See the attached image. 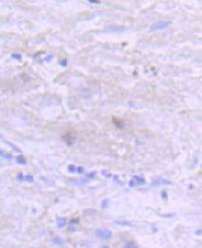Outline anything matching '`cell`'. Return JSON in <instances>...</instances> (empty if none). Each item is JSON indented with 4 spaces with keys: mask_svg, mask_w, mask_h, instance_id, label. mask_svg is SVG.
<instances>
[{
    "mask_svg": "<svg viewBox=\"0 0 202 248\" xmlns=\"http://www.w3.org/2000/svg\"><path fill=\"white\" fill-rule=\"evenodd\" d=\"M66 224V219L65 218H62V219H60V220H58V226L59 227H63L64 225Z\"/></svg>",
    "mask_w": 202,
    "mask_h": 248,
    "instance_id": "obj_7",
    "label": "cell"
},
{
    "mask_svg": "<svg viewBox=\"0 0 202 248\" xmlns=\"http://www.w3.org/2000/svg\"><path fill=\"white\" fill-rule=\"evenodd\" d=\"M146 184V180L142 177H139V176H135L129 182V186H139V185H145Z\"/></svg>",
    "mask_w": 202,
    "mask_h": 248,
    "instance_id": "obj_3",
    "label": "cell"
},
{
    "mask_svg": "<svg viewBox=\"0 0 202 248\" xmlns=\"http://www.w3.org/2000/svg\"><path fill=\"white\" fill-rule=\"evenodd\" d=\"M89 2H90V3H92V4H95V3H99L98 1H94V0H93V1H89Z\"/></svg>",
    "mask_w": 202,
    "mask_h": 248,
    "instance_id": "obj_16",
    "label": "cell"
},
{
    "mask_svg": "<svg viewBox=\"0 0 202 248\" xmlns=\"http://www.w3.org/2000/svg\"><path fill=\"white\" fill-rule=\"evenodd\" d=\"M170 24H171V21H166V20L157 21V22H154L149 27V31L153 32V31H157V30H162L164 28H167Z\"/></svg>",
    "mask_w": 202,
    "mask_h": 248,
    "instance_id": "obj_1",
    "label": "cell"
},
{
    "mask_svg": "<svg viewBox=\"0 0 202 248\" xmlns=\"http://www.w3.org/2000/svg\"><path fill=\"white\" fill-rule=\"evenodd\" d=\"M17 162H19V164H26V158H23V156H17Z\"/></svg>",
    "mask_w": 202,
    "mask_h": 248,
    "instance_id": "obj_8",
    "label": "cell"
},
{
    "mask_svg": "<svg viewBox=\"0 0 202 248\" xmlns=\"http://www.w3.org/2000/svg\"><path fill=\"white\" fill-rule=\"evenodd\" d=\"M124 248H135V246L134 243H128Z\"/></svg>",
    "mask_w": 202,
    "mask_h": 248,
    "instance_id": "obj_13",
    "label": "cell"
},
{
    "mask_svg": "<svg viewBox=\"0 0 202 248\" xmlns=\"http://www.w3.org/2000/svg\"><path fill=\"white\" fill-rule=\"evenodd\" d=\"M53 58H54V56H53V55H49V56L45 57V59H44V61H45L46 63H50V62H51V61L53 60Z\"/></svg>",
    "mask_w": 202,
    "mask_h": 248,
    "instance_id": "obj_10",
    "label": "cell"
},
{
    "mask_svg": "<svg viewBox=\"0 0 202 248\" xmlns=\"http://www.w3.org/2000/svg\"><path fill=\"white\" fill-rule=\"evenodd\" d=\"M103 248H108V247H106V246H104V247H103Z\"/></svg>",
    "mask_w": 202,
    "mask_h": 248,
    "instance_id": "obj_17",
    "label": "cell"
},
{
    "mask_svg": "<svg viewBox=\"0 0 202 248\" xmlns=\"http://www.w3.org/2000/svg\"><path fill=\"white\" fill-rule=\"evenodd\" d=\"M107 203H108V201H107V200H104L103 203H102V207H103V208H106V207H107Z\"/></svg>",
    "mask_w": 202,
    "mask_h": 248,
    "instance_id": "obj_14",
    "label": "cell"
},
{
    "mask_svg": "<svg viewBox=\"0 0 202 248\" xmlns=\"http://www.w3.org/2000/svg\"><path fill=\"white\" fill-rule=\"evenodd\" d=\"M154 184H156V185H165V184H170V182L166 181V180H164V179H162V178H159L156 182H154Z\"/></svg>",
    "mask_w": 202,
    "mask_h": 248,
    "instance_id": "obj_6",
    "label": "cell"
},
{
    "mask_svg": "<svg viewBox=\"0 0 202 248\" xmlns=\"http://www.w3.org/2000/svg\"><path fill=\"white\" fill-rule=\"evenodd\" d=\"M77 138V135L75 133H73V132H69V133H66L63 135V140L66 142V144L68 145H72L74 142H75V140Z\"/></svg>",
    "mask_w": 202,
    "mask_h": 248,
    "instance_id": "obj_2",
    "label": "cell"
},
{
    "mask_svg": "<svg viewBox=\"0 0 202 248\" xmlns=\"http://www.w3.org/2000/svg\"><path fill=\"white\" fill-rule=\"evenodd\" d=\"M11 58L14 60H17V61H20L21 60V55L20 54H12L11 55Z\"/></svg>",
    "mask_w": 202,
    "mask_h": 248,
    "instance_id": "obj_9",
    "label": "cell"
},
{
    "mask_svg": "<svg viewBox=\"0 0 202 248\" xmlns=\"http://www.w3.org/2000/svg\"><path fill=\"white\" fill-rule=\"evenodd\" d=\"M60 65L62 66V67H66V66L68 65V60L67 59H63L62 61H60Z\"/></svg>",
    "mask_w": 202,
    "mask_h": 248,
    "instance_id": "obj_11",
    "label": "cell"
},
{
    "mask_svg": "<svg viewBox=\"0 0 202 248\" xmlns=\"http://www.w3.org/2000/svg\"><path fill=\"white\" fill-rule=\"evenodd\" d=\"M96 235H97L98 237H100V238L102 239H108L110 236H111V232L108 230H98L97 232H96Z\"/></svg>",
    "mask_w": 202,
    "mask_h": 248,
    "instance_id": "obj_4",
    "label": "cell"
},
{
    "mask_svg": "<svg viewBox=\"0 0 202 248\" xmlns=\"http://www.w3.org/2000/svg\"><path fill=\"white\" fill-rule=\"evenodd\" d=\"M69 170H70V172H72V173H74V172H76L77 169H75V167H74V165H70V167H69Z\"/></svg>",
    "mask_w": 202,
    "mask_h": 248,
    "instance_id": "obj_12",
    "label": "cell"
},
{
    "mask_svg": "<svg viewBox=\"0 0 202 248\" xmlns=\"http://www.w3.org/2000/svg\"><path fill=\"white\" fill-rule=\"evenodd\" d=\"M113 123H114V125L118 128H123V126H124V121L119 119V118H113Z\"/></svg>",
    "mask_w": 202,
    "mask_h": 248,
    "instance_id": "obj_5",
    "label": "cell"
},
{
    "mask_svg": "<svg viewBox=\"0 0 202 248\" xmlns=\"http://www.w3.org/2000/svg\"><path fill=\"white\" fill-rule=\"evenodd\" d=\"M26 180L29 181V182H32V181H34V178H32V176H27V177H26Z\"/></svg>",
    "mask_w": 202,
    "mask_h": 248,
    "instance_id": "obj_15",
    "label": "cell"
}]
</instances>
